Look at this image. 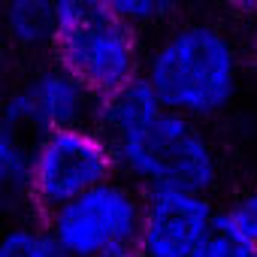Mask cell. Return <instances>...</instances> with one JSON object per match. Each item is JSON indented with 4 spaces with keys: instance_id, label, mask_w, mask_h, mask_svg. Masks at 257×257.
<instances>
[{
    "instance_id": "cell-4",
    "label": "cell",
    "mask_w": 257,
    "mask_h": 257,
    "mask_svg": "<svg viewBox=\"0 0 257 257\" xmlns=\"http://www.w3.org/2000/svg\"><path fill=\"white\" fill-rule=\"evenodd\" d=\"M146 191L112 176L46 215L61 257H137Z\"/></svg>"
},
{
    "instance_id": "cell-8",
    "label": "cell",
    "mask_w": 257,
    "mask_h": 257,
    "mask_svg": "<svg viewBox=\"0 0 257 257\" xmlns=\"http://www.w3.org/2000/svg\"><path fill=\"white\" fill-rule=\"evenodd\" d=\"M158 112H164V103L158 100V94L152 91V85L140 76L134 82H127L124 88L112 91L109 97H100L97 106V127L112 140H124L137 134L140 127H146Z\"/></svg>"
},
{
    "instance_id": "cell-17",
    "label": "cell",
    "mask_w": 257,
    "mask_h": 257,
    "mask_svg": "<svg viewBox=\"0 0 257 257\" xmlns=\"http://www.w3.org/2000/svg\"><path fill=\"white\" fill-rule=\"evenodd\" d=\"M10 34H7V25H4V16H0V58H10Z\"/></svg>"
},
{
    "instance_id": "cell-9",
    "label": "cell",
    "mask_w": 257,
    "mask_h": 257,
    "mask_svg": "<svg viewBox=\"0 0 257 257\" xmlns=\"http://www.w3.org/2000/svg\"><path fill=\"white\" fill-rule=\"evenodd\" d=\"M10 46L19 52H43L55 43L58 4L55 0H4L0 7Z\"/></svg>"
},
{
    "instance_id": "cell-11",
    "label": "cell",
    "mask_w": 257,
    "mask_h": 257,
    "mask_svg": "<svg viewBox=\"0 0 257 257\" xmlns=\"http://www.w3.org/2000/svg\"><path fill=\"white\" fill-rule=\"evenodd\" d=\"M0 257H61L49 224H13L0 233Z\"/></svg>"
},
{
    "instance_id": "cell-10",
    "label": "cell",
    "mask_w": 257,
    "mask_h": 257,
    "mask_svg": "<svg viewBox=\"0 0 257 257\" xmlns=\"http://www.w3.org/2000/svg\"><path fill=\"white\" fill-rule=\"evenodd\" d=\"M215 233L239 242L242 248L257 254V188L233 197L221 209H215Z\"/></svg>"
},
{
    "instance_id": "cell-18",
    "label": "cell",
    "mask_w": 257,
    "mask_h": 257,
    "mask_svg": "<svg viewBox=\"0 0 257 257\" xmlns=\"http://www.w3.org/2000/svg\"><path fill=\"white\" fill-rule=\"evenodd\" d=\"M236 4H239V7H242V10H248V7H251V4H254V0H236Z\"/></svg>"
},
{
    "instance_id": "cell-1",
    "label": "cell",
    "mask_w": 257,
    "mask_h": 257,
    "mask_svg": "<svg viewBox=\"0 0 257 257\" xmlns=\"http://www.w3.org/2000/svg\"><path fill=\"white\" fill-rule=\"evenodd\" d=\"M239 73L236 43L209 22H185L167 31L143 64V79L164 109L194 121L215 118L233 103Z\"/></svg>"
},
{
    "instance_id": "cell-5",
    "label": "cell",
    "mask_w": 257,
    "mask_h": 257,
    "mask_svg": "<svg viewBox=\"0 0 257 257\" xmlns=\"http://www.w3.org/2000/svg\"><path fill=\"white\" fill-rule=\"evenodd\" d=\"M118 176L112 140L97 124H73L34 137L28 152L25 197L43 215Z\"/></svg>"
},
{
    "instance_id": "cell-15",
    "label": "cell",
    "mask_w": 257,
    "mask_h": 257,
    "mask_svg": "<svg viewBox=\"0 0 257 257\" xmlns=\"http://www.w3.org/2000/svg\"><path fill=\"white\" fill-rule=\"evenodd\" d=\"M13 73H10V61L7 58H0V106L7 103V97L13 94Z\"/></svg>"
},
{
    "instance_id": "cell-19",
    "label": "cell",
    "mask_w": 257,
    "mask_h": 257,
    "mask_svg": "<svg viewBox=\"0 0 257 257\" xmlns=\"http://www.w3.org/2000/svg\"><path fill=\"white\" fill-rule=\"evenodd\" d=\"M55 4H58V0H55Z\"/></svg>"
},
{
    "instance_id": "cell-7",
    "label": "cell",
    "mask_w": 257,
    "mask_h": 257,
    "mask_svg": "<svg viewBox=\"0 0 257 257\" xmlns=\"http://www.w3.org/2000/svg\"><path fill=\"white\" fill-rule=\"evenodd\" d=\"M215 233V206L203 191H146L137 257H200Z\"/></svg>"
},
{
    "instance_id": "cell-2",
    "label": "cell",
    "mask_w": 257,
    "mask_h": 257,
    "mask_svg": "<svg viewBox=\"0 0 257 257\" xmlns=\"http://www.w3.org/2000/svg\"><path fill=\"white\" fill-rule=\"evenodd\" d=\"M52 52L55 61L97 97H109L140 79L146 64L140 31L112 16L97 0H58Z\"/></svg>"
},
{
    "instance_id": "cell-3",
    "label": "cell",
    "mask_w": 257,
    "mask_h": 257,
    "mask_svg": "<svg viewBox=\"0 0 257 257\" xmlns=\"http://www.w3.org/2000/svg\"><path fill=\"white\" fill-rule=\"evenodd\" d=\"M118 176L143 191L182 188L209 194L218 182V155L200 121L179 112H158L137 134L112 143Z\"/></svg>"
},
{
    "instance_id": "cell-12",
    "label": "cell",
    "mask_w": 257,
    "mask_h": 257,
    "mask_svg": "<svg viewBox=\"0 0 257 257\" xmlns=\"http://www.w3.org/2000/svg\"><path fill=\"white\" fill-rule=\"evenodd\" d=\"M28 152L31 146L25 143V137L10 127L0 115V185L22 191L25 194V176H28Z\"/></svg>"
},
{
    "instance_id": "cell-13",
    "label": "cell",
    "mask_w": 257,
    "mask_h": 257,
    "mask_svg": "<svg viewBox=\"0 0 257 257\" xmlns=\"http://www.w3.org/2000/svg\"><path fill=\"white\" fill-rule=\"evenodd\" d=\"M97 4L140 31V28H155L167 22L179 0H97Z\"/></svg>"
},
{
    "instance_id": "cell-14",
    "label": "cell",
    "mask_w": 257,
    "mask_h": 257,
    "mask_svg": "<svg viewBox=\"0 0 257 257\" xmlns=\"http://www.w3.org/2000/svg\"><path fill=\"white\" fill-rule=\"evenodd\" d=\"M19 197H22V191H13V188H4V185H0V224H4V221L16 212Z\"/></svg>"
},
{
    "instance_id": "cell-6",
    "label": "cell",
    "mask_w": 257,
    "mask_h": 257,
    "mask_svg": "<svg viewBox=\"0 0 257 257\" xmlns=\"http://www.w3.org/2000/svg\"><path fill=\"white\" fill-rule=\"evenodd\" d=\"M97 106L100 97L55 61L19 82L7 103L0 106V115L22 137H40L58 127L94 124Z\"/></svg>"
},
{
    "instance_id": "cell-16",
    "label": "cell",
    "mask_w": 257,
    "mask_h": 257,
    "mask_svg": "<svg viewBox=\"0 0 257 257\" xmlns=\"http://www.w3.org/2000/svg\"><path fill=\"white\" fill-rule=\"evenodd\" d=\"M245 13H248V49H251L254 58H257V0H254Z\"/></svg>"
}]
</instances>
